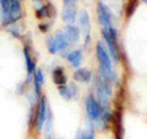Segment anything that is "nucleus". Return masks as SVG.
I'll return each instance as SVG.
<instances>
[{
    "instance_id": "f257e3e1",
    "label": "nucleus",
    "mask_w": 147,
    "mask_h": 139,
    "mask_svg": "<svg viewBox=\"0 0 147 139\" xmlns=\"http://www.w3.org/2000/svg\"><path fill=\"white\" fill-rule=\"evenodd\" d=\"M85 107H86L87 118H88L91 128L93 129L94 124H97L99 128H105L104 124H103V121H102V108H100L98 101L93 96V94H90V95L86 96Z\"/></svg>"
},
{
    "instance_id": "f03ea898",
    "label": "nucleus",
    "mask_w": 147,
    "mask_h": 139,
    "mask_svg": "<svg viewBox=\"0 0 147 139\" xmlns=\"http://www.w3.org/2000/svg\"><path fill=\"white\" fill-rule=\"evenodd\" d=\"M102 36L105 42V48L112 58V61L118 63L120 61V50L118 44V32L115 27L110 26L108 29H102Z\"/></svg>"
},
{
    "instance_id": "7ed1b4c3",
    "label": "nucleus",
    "mask_w": 147,
    "mask_h": 139,
    "mask_svg": "<svg viewBox=\"0 0 147 139\" xmlns=\"http://www.w3.org/2000/svg\"><path fill=\"white\" fill-rule=\"evenodd\" d=\"M77 22H79V30L84 35L86 44L90 43L91 41V17L87 10H80L77 14Z\"/></svg>"
},
{
    "instance_id": "20e7f679",
    "label": "nucleus",
    "mask_w": 147,
    "mask_h": 139,
    "mask_svg": "<svg viewBox=\"0 0 147 139\" xmlns=\"http://www.w3.org/2000/svg\"><path fill=\"white\" fill-rule=\"evenodd\" d=\"M48 110H49V107L47 105V97L40 96L38 108H37V113H36V119H34V126H36V131L37 132H40L43 129L45 118H47Z\"/></svg>"
},
{
    "instance_id": "39448f33",
    "label": "nucleus",
    "mask_w": 147,
    "mask_h": 139,
    "mask_svg": "<svg viewBox=\"0 0 147 139\" xmlns=\"http://www.w3.org/2000/svg\"><path fill=\"white\" fill-rule=\"evenodd\" d=\"M97 17L102 29H108V27L113 26V14L110 11V9L102 1L98 3L97 5Z\"/></svg>"
},
{
    "instance_id": "423d86ee",
    "label": "nucleus",
    "mask_w": 147,
    "mask_h": 139,
    "mask_svg": "<svg viewBox=\"0 0 147 139\" xmlns=\"http://www.w3.org/2000/svg\"><path fill=\"white\" fill-rule=\"evenodd\" d=\"M22 17V7L20 0H10V5H9V18L6 22L7 25H12L16 21H18Z\"/></svg>"
},
{
    "instance_id": "0eeeda50",
    "label": "nucleus",
    "mask_w": 147,
    "mask_h": 139,
    "mask_svg": "<svg viewBox=\"0 0 147 139\" xmlns=\"http://www.w3.org/2000/svg\"><path fill=\"white\" fill-rule=\"evenodd\" d=\"M77 14H79V11H77L75 4H65L61 12L63 21L66 25H75V21L77 20Z\"/></svg>"
},
{
    "instance_id": "6e6552de",
    "label": "nucleus",
    "mask_w": 147,
    "mask_h": 139,
    "mask_svg": "<svg viewBox=\"0 0 147 139\" xmlns=\"http://www.w3.org/2000/svg\"><path fill=\"white\" fill-rule=\"evenodd\" d=\"M44 84V74L42 69H36L33 73V85H34V92L36 99H40L42 96V86Z\"/></svg>"
},
{
    "instance_id": "1a4fd4ad",
    "label": "nucleus",
    "mask_w": 147,
    "mask_h": 139,
    "mask_svg": "<svg viewBox=\"0 0 147 139\" xmlns=\"http://www.w3.org/2000/svg\"><path fill=\"white\" fill-rule=\"evenodd\" d=\"M65 37L69 43H77L80 41V37H81V32L79 30V27L75 26V25H66L65 27Z\"/></svg>"
},
{
    "instance_id": "9d476101",
    "label": "nucleus",
    "mask_w": 147,
    "mask_h": 139,
    "mask_svg": "<svg viewBox=\"0 0 147 139\" xmlns=\"http://www.w3.org/2000/svg\"><path fill=\"white\" fill-rule=\"evenodd\" d=\"M92 78H93V73L87 68H77L75 73H74V79L77 82L87 84V82H90L92 80Z\"/></svg>"
},
{
    "instance_id": "9b49d317",
    "label": "nucleus",
    "mask_w": 147,
    "mask_h": 139,
    "mask_svg": "<svg viewBox=\"0 0 147 139\" xmlns=\"http://www.w3.org/2000/svg\"><path fill=\"white\" fill-rule=\"evenodd\" d=\"M66 59L72 68L77 69V68H80L82 62H84V54H82L80 49H74L66 55Z\"/></svg>"
},
{
    "instance_id": "f8f14e48",
    "label": "nucleus",
    "mask_w": 147,
    "mask_h": 139,
    "mask_svg": "<svg viewBox=\"0 0 147 139\" xmlns=\"http://www.w3.org/2000/svg\"><path fill=\"white\" fill-rule=\"evenodd\" d=\"M52 78H53V81L58 86L66 85V82H67V76H66L65 72H64V68L63 67L54 68L53 72H52Z\"/></svg>"
},
{
    "instance_id": "ddd939ff",
    "label": "nucleus",
    "mask_w": 147,
    "mask_h": 139,
    "mask_svg": "<svg viewBox=\"0 0 147 139\" xmlns=\"http://www.w3.org/2000/svg\"><path fill=\"white\" fill-rule=\"evenodd\" d=\"M24 55H25V61H26L27 73H28V76H31L32 74L36 72L37 68H36V61H34V58L32 57L31 50L27 46H25V48H24Z\"/></svg>"
},
{
    "instance_id": "4468645a",
    "label": "nucleus",
    "mask_w": 147,
    "mask_h": 139,
    "mask_svg": "<svg viewBox=\"0 0 147 139\" xmlns=\"http://www.w3.org/2000/svg\"><path fill=\"white\" fill-rule=\"evenodd\" d=\"M54 36V40H55V43H57V47H58V50H67L69 46H70V43L67 42L66 37H65V33H64V31H57L55 32Z\"/></svg>"
},
{
    "instance_id": "2eb2a0df",
    "label": "nucleus",
    "mask_w": 147,
    "mask_h": 139,
    "mask_svg": "<svg viewBox=\"0 0 147 139\" xmlns=\"http://www.w3.org/2000/svg\"><path fill=\"white\" fill-rule=\"evenodd\" d=\"M45 43H47V47H48V52L50 54H57L59 50H58V47H57V43H55V40H54V36L53 35H49L47 37V41H45Z\"/></svg>"
},
{
    "instance_id": "dca6fc26",
    "label": "nucleus",
    "mask_w": 147,
    "mask_h": 139,
    "mask_svg": "<svg viewBox=\"0 0 147 139\" xmlns=\"http://www.w3.org/2000/svg\"><path fill=\"white\" fill-rule=\"evenodd\" d=\"M58 91H59V94H60V96L63 97L64 100H66V101L72 100L70 89H69V85H60L58 87Z\"/></svg>"
},
{
    "instance_id": "f3484780",
    "label": "nucleus",
    "mask_w": 147,
    "mask_h": 139,
    "mask_svg": "<svg viewBox=\"0 0 147 139\" xmlns=\"http://www.w3.org/2000/svg\"><path fill=\"white\" fill-rule=\"evenodd\" d=\"M36 16L37 18H45V17H50L49 15V6H48V4L47 5H43L42 7H39V9H37L36 10Z\"/></svg>"
},
{
    "instance_id": "a211bd4d",
    "label": "nucleus",
    "mask_w": 147,
    "mask_h": 139,
    "mask_svg": "<svg viewBox=\"0 0 147 139\" xmlns=\"http://www.w3.org/2000/svg\"><path fill=\"white\" fill-rule=\"evenodd\" d=\"M69 89H70L72 99H77V97H79L80 91H79V87H77V85H76L75 81H72V82H70V84H69Z\"/></svg>"
},
{
    "instance_id": "6ab92c4d",
    "label": "nucleus",
    "mask_w": 147,
    "mask_h": 139,
    "mask_svg": "<svg viewBox=\"0 0 147 139\" xmlns=\"http://www.w3.org/2000/svg\"><path fill=\"white\" fill-rule=\"evenodd\" d=\"M82 139H94V129H91L90 131H82Z\"/></svg>"
},
{
    "instance_id": "aec40b11",
    "label": "nucleus",
    "mask_w": 147,
    "mask_h": 139,
    "mask_svg": "<svg viewBox=\"0 0 147 139\" xmlns=\"http://www.w3.org/2000/svg\"><path fill=\"white\" fill-rule=\"evenodd\" d=\"M9 32L15 37H20V32H18V29H17V26H15V24H12V26L9 27Z\"/></svg>"
},
{
    "instance_id": "412c9836",
    "label": "nucleus",
    "mask_w": 147,
    "mask_h": 139,
    "mask_svg": "<svg viewBox=\"0 0 147 139\" xmlns=\"http://www.w3.org/2000/svg\"><path fill=\"white\" fill-rule=\"evenodd\" d=\"M32 4L36 9H39L44 5V0H32Z\"/></svg>"
},
{
    "instance_id": "4be33fe9",
    "label": "nucleus",
    "mask_w": 147,
    "mask_h": 139,
    "mask_svg": "<svg viewBox=\"0 0 147 139\" xmlns=\"http://www.w3.org/2000/svg\"><path fill=\"white\" fill-rule=\"evenodd\" d=\"M49 27H50V24H45V22H44V24H40L39 25V30L42 31V32H47L49 30Z\"/></svg>"
},
{
    "instance_id": "5701e85b",
    "label": "nucleus",
    "mask_w": 147,
    "mask_h": 139,
    "mask_svg": "<svg viewBox=\"0 0 147 139\" xmlns=\"http://www.w3.org/2000/svg\"><path fill=\"white\" fill-rule=\"evenodd\" d=\"M75 139H82V131H79L76 133V138Z\"/></svg>"
},
{
    "instance_id": "b1692460",
    "label": "nucleus",
    "mask_w": 147,
    "mask_h": 139,
    "mask_svg": "<svg viewBox=\"0 0 147 139\" xmlns=\"http://www.w3.org/2000/svg\"><path fill=\"white\" fill-rule=\"evenodd\" d=\"M64 3L65 4H74L75 3V0H64Z\"/></svg>"
},
{
    "instance_id": "393cba45",
    "label": "nucleus",
    "mask_w": 147,
    "mask_h": 139,
    "mask_svg": "<svg viewBox=\"0 0 147 139\" xmlns=\"http://www.w3.org/2000/svg\"><path fill=\"white\" fill-rule=\"evenodd\" d=\"M144 1H146V3H147V0H144Z\"/></svg>"
}]
</instances>
